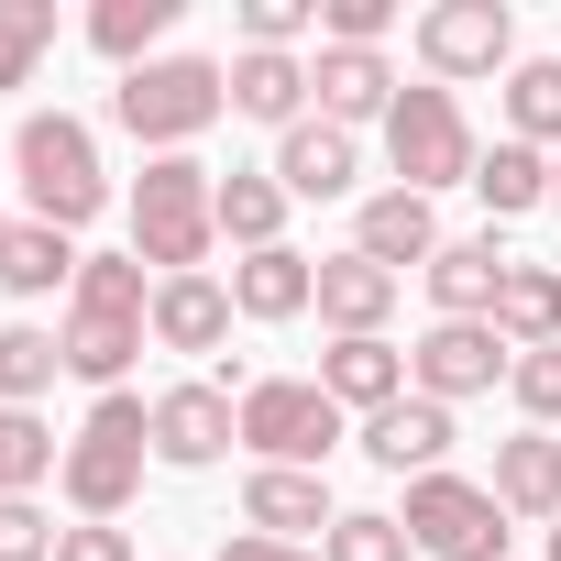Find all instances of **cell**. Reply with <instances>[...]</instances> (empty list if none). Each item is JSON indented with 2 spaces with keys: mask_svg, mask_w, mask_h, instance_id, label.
<instances>
[{
  "mask_svg": "<svg viewBox=\"0 0 561 561\" xmlns=\"http://www.w3.org/2000/svg\"><path fill=\"white\" fill-rule=\"evenodd\" d=\"M144 320H154V275H144L133 253H89V264H78V287H67V331H56L67 375H78V386H100V397H122L133 353L154 342Z\"/></svg>",
  "mask_w": 561,
  "mask_h": 561,
  "instance_id": "cell-1",
  "label": "cell"
},
{
  "mask_svg": "<svg viewBox=\"0 0 561 561\" xmlns=\"http://www.w3.org/2000/svg\"><path fill=\"white\" fill-rule=\"evenodd\" d=\"M209 242H220V176L198 154H144V176H133V264L209 275Z\"/></svg>",
  "mask_w": 561,
  "mask_h": 561,
  "instance_id": "cell-2",
  "label": "cell"
},
{
  "mask_svg": "<svg viewBox=\"0 0 561 561\" xmlns=\"http://www.w3.org/2000/svg\"><path fill=\"white\" fill-rule=\"evenodd\" d=\"M12 176H23V198H34L45 231H89V220L111 209L100 133H89L78 111H23V133H12Z\"/></svg>",
  "mask_w": 561,
  "mask_h": 561,
  "instance_id": "cell-3",
  "label": "cell"
},
{
  "mask_svg": "<svg viewBox=\"0 0 561 561\" xmlns=\"http://www.w3.org/2000/svg\"><path fill=\"white\" fill-rule=\"evenodd\" d=\"M220 111H231V67H220V56H154V67H133V78L111 89V122H122L144 154H187Z\"/></svg>",
  "mask_w": 561,
  "mask_h": 561,
  "instance_id": "cell-4",
  "label": "cell"
},
{
  "mask_svg": "<svg viewBox=\"0 0 561 561\" xmlns=\"http://www.w3.org/2000/svg\"><path fill=\"white\" fill-rule=\"evenodd\" d=\"M144 462H154V397H133V386H122V397H100V408L78 419V440H67V473H56V484H67V506H78V517H111V528H122V506L144 495Z\"/></svg>",
  "mask_w": 561,
  "mask_h": 561,
  "instance_id": "cell-5",
  "label": "cell"
},
{
  "mask_svg": "<svg viewBox=\"0 0 561 561\" xmlns=\"http://www.w3.org/2000/svg\"><path fill=\"white\" fill-rule=\"evenodd\" d=\"M386 165H397V187H419V198H440V187H473V165H484V144H473V122H462V100L451 89H397V111H386Z\"/></svg>",
  "mask_w": 561,
  "mask_h": 561,
  "instance_id": "cell-6",
  "label": "cell"
},
{
  "mask_svg": "<svg viewBox=\"0 0 561 561\" xmlns=\"http://www.w3.org/2000/svg\"><path fill=\"white\" fill-rule=\"evenodd\" d=\"M242 451L275 473H320L342 451V408L320 397V375H253L242 386Z\"/></svg>",
  "mask_w": 561,
  "mask_h": 561,
  "instance_id": "cell-7",
  "label": "cell"
},
{
  "mask_svg": "<svg viewBox=\"0 0 561 561\" xmlns=\"http://www.w3.org/2000/svg\"><path fill=\"white\" fill-rule=\"evenodd\" d=\"M397 528L419 539V561H506V506H495V484H473V473H419L408 484V506H397Z\"/></svg>",
  "mask_w": 561,
  "mask_h": 561,
  "instance_id": "cell-8",
  "label": "cell"
},
{
  "mask_svg": "<svg viewBox=\"0 0 561 561\" xmlns=\"http://www.w3.org/2000/svg\"><path fill=\"white\" fill-rule=\"evenodd\" d=\"M408 45H419L430 89H462V78L517 67V12H506V0H430V12L408 23Z\"/></svg>",
  "mask_w": 561,
  "mask_h": 561,
  "instance_id": "cell-9",
  "label": "cell"
},
{
  "mask_svg": "<svg viewBox=\"0 0 561 561\" xmlns=\"http://www.w3.org/2000/svg\"><path fill=\"white\" fill-rule=\"evenodd\" d=\"M506 375H517V353L495 342V320H430V331H419V353H408V397H440V408L495 397Z\"/></svg>",
  "mask_w": 561,
  "mask_h": 561,
  "instance_id": "cell-10",
  "label": "cell"
},
{
  "mask_svg": "<svg viewBox=\"0 0 561 561\" xmlns=\"http://www.w3.org/2000/svg\"><path fill=\"white\" fill-rule=\"evenodd\" d=\"M231 440H242L231 386H165L154 397V462L165 473H209V462H231Z\"/></svg>",
  "mask_w": 561,
  "mask_h": 561,
  "instance_id": "cell-11",
  "label": "cell"
},
{
  "mask_svg": "<svg viewBox=\"0 0 561 561\" xmlns=\"http://www.w3.org/2000/svg\"><path fill=\"white\" fill-rule=\"evenodd\" d=\"M506 275H517V253H506V242H495V220H484V231H462V242H440V253L419 264V287H430V309H440V320H495Z\"/></svg>",
  "mask_w": 561,
  "mask_h": 561,
  "instance_id": "cell-12",
  "label": "cell"
},
{
  "mask_svg": "<svg viewBox=\"0 0 561 561\" xmlns=\"http://www.w3.org/2000/svg\"><path fill=\"white\" fill-rule=\"evenodd\" d=\"M353 440H364L375 473H408V484H419V473H451V440H462V430H451L440 397H397V408H375Z\"/></svg>",
  "mask_w": 561,
  "mask_h": 561,
  "instance_id": "cell-13",
  "label": "cell"
},
{
  "mask_svg": "<svg viewBox=\"0 0 561 561\" xmlns=\"http://www.w3.org/2000/svg\"><path fill=\"white\" fill-rule=\"evenodd\" d=\"M242 528H253V539H298V550H320V539L342 528V506H331L320 473H275V462H253V473H242Z\"/></svg>",
  "mask_w": 561,
  "mask_h": 561,
  "instance_id": "cell-14",
  "label": "cell"
},
{
  "mask_svg": "<svg viewBox=\"0 0 561 561\" xmlns=\"http://www.w3.org/2000/svg\"><path fill=\"white\" fill-rule=\"evenodd\" d=\"M353 253H364V264H386V275H408V264H430V253H440V209H430L419 187H375V198L353 209Z\"/></svg>",
  "mask_w": 561,
  "mask_h": 561,
  "instance_id": "cell-15",
  "label": "cell"
},
{
  "mask_svg": "<svg viewBox=\"0 0 561 561\" xmlns=\"http://www.w3.org/2000/svg\"><path fill=\"white\" fill-rule=\"evenodd\" d=\"M495 506L517 517V528H561V430H517V440H495Z\"/></svg>",
  "mask_w": 561,
  "mask_h": 561,
  "instance_id": "cell-16",
  "label": "cell"
},
{
  "mask_svg": "<svg viewBox=\"0 0 561 561\" xmlns=\"http://www.w3.org/2000/svg\"><path fill=\"white\" fill-rule=\"evenodd\" d=\"M397 287H408V275H386L364 253H320V320H331V342H386Z\"/></svg>",
  "mask_w": 561,
  "mask_h": 561,
  "instance_id": "cell-17",
  "label": "cell"
},
{
  "mask_svg": "<svg viewBox=\"0 0 561 561\" xmlns=\"http://www.w3.org/2000/svg\"><path fill=\"white\" fill-rule=\"evenodd\" d=\"M231 287H220V275H154V353H220L231 342Z\"/></svg>",
  "mask_w": 561,
  "mask_h": 561,
  "instance_id": "cell-18",
  "label": "cell"
},
{
  "mask_svg": "<svg viewBox=\"0 0 561 561\" xmlns=\"http://www.w3.org/2000/svg\"><path fill=\"white\" fill-rule=\"evenodd\" d=\"M353 176H364V144L342 133V122H298V133H275V187L287 198H353Z\"/></svg>",
  "mask_w": 561,
  "mask_h": 561,
  "instance_id": "cell-19",
  "label": "cell"
},
{
  "mask_svg": "<svg viewBox=\"0 0 561 561\" xmlns=\"http://www.w3.org/2000/svg\"><path fill=\"white\" fill-rule=\"evenodd\" d=\"M231 309H242V320H309V309H320V253H298V242L242 253V264H231Z\"/></svg>",
  "mask_w": 561,
  "mask_h": 561,
  "instance_id": "cell-20",
  "label": "cell"
},
{
  "mask_svg": "<svg viewBox=\"0 0 561 561\" xmlns=\"http://www.w3.org/2000/svg\"><path fill=\"white\" fill-rule=\"evenodd\" d=\"M309 100H320V122L364 133V122H386V111H397V67H386V56H353V45H320Z\"/></svg>",
  "mask_w": 561,
  "mask_h": 561,
  "instance_id": "cell-21",
  "label": "cell"
},
{
  "mask_svg": "<svg viewBox=\"0 0 561 561\" xmlns=\"http://www.w3.org/2000/svg\"><path fill=\"white\" fill-rule=\"evenodd\" d=\"M320 397H331L342 419H375V408L408 397V353H397V342H331V353H320Z\"/></svg>",
  "mask_w": 561,
  "mask_h": 561,
  "instance_id": "cell-22",
  "label": "cell"
},
{
  "mask_svg": "<svg viewBox=\"0 0 561 561\" xmlns=\"http://www.w3.org/2000/svg\"><path fill=\"white\" fill-rule=\"evenodd\" d=\"M231 111L264 133H298L309 122V56H231Z\"/></svg>",
  "mask_w": 561,
  "mask_h": 561,
  "instance_id": "cell-23",
  "label": "cell"
},
{
  "mask_svg": "<svg viewBox=\"0 0 561 561\" xmlns=\"http://www.w3.org/2000/svg\"><path fill=\"white\" fill-rule=\"evenodd\" d=\"M287 187H275V165H231L220 176V242L231 253H275V242H287Z\"/></svg>",
  "mask_w": 561,
  "mask_h": 561,
  "instance_id": "cell-24",
  "label": "cell"
},
{
  "mask_svg": "<svg viewBox=\"0 0 561 561\" xmlns=\"http://www.w3.org/2000/svg\"><path fill=\"white\" fill-rule=\"evenodd\" d=\"M78 231H45V220H12V253H0V287L12 298H56V287H78Z\"/></svg>",
  "mask_w": 561,
  "mask_h": 561,
  "instance_id": "cell-25",
  "label": "cell"
},
{
  "mask_svg": "<svg viewBox=\"0 0 561 561\" xmlns=\"http://www.w3.org/2000/svg\"><path fill=\"white\" fill-rule=\"evenodd\" d=\"M495 342H506V353H550V342H561V275H550V264H517V275H506Z\"/></svg>",
  "mask_w": 561,
  "mask_h": 561,
  "instance_id": "cell-26",
  "label": "cell"
},
{
  "mask_svg": "<svg viewBox=\"0 0 561 561\" xmlns=\"http://www.w3.org/2000/svg\"><path fill=\"white\" fill-rule=\"evenodd\" d=\"M473 198H484L495 220H528V209H550V154H539V144H484V165H473Z\"/></svg>",
  "mask_w": 561,
  "mask_h": 561,
  "instance_id": "cell-27",
  "label": "cell"
},
{
  "mask_svg": "<svg viewBox=\"0 0 561 561\" xmlns=\"http://www.w3.org/2000/svg\"><path fill=\"white\" fill-rule=\"evenodd\" d=\"M506 144H561V56H517L506 67Z\"/></svg>",
  "mask_w": 561,
  "mask_h": 561,
  "instance_id": "cell-28",
  "label": "cell"
},
{
  "mask_svg": "<svg viewBox=\"0 0 561 561\" xmlns=\"http://www.w3.org/2000/svg\"><path fill=\"white\" fill-rule=\"evenodd\" d=\"M165 23H176V0H100V12H89V45H100V56L133 78V67H154Z\"/></svg>",
  "mask_w": 561,
  "mask_h": 561,
  "instance_id": "cell-29",
  "label": "cell"
},
{
  "mask_svg": "<svg viewBox=\"0 0 561 561\" xmlns=\"http://www.w3.org/2000/svg\"><path fill=\"white\" fill-rule=\"evenodd\" d=\"M56 375H67L56 331H34V320H0V408H34Z\"/></svg>",
  "mask_w": 561,
  "mask_h": 561,
  "instance_id": "cell-30",
  "label": "cell"
},
{
  "mask_svg": "<svg viewBox=\"0 0 561 561\" xmlns=\"http://www.w3.org/2000/svg\"><path fill=\"white\" fill-rule=\"evenodd\" d=\"M45 473H67V440L34 408H0V495H34Z\"/></svg>",
  "mask_w": 561,
  "mask_h": 561,
  "instance_id": "cell-31",
  "label": "cell"
},
{
  "mask_svg": "<svg viewBox=\"0 0 561 561\" xmlns=\"http://www.w3.org/2000/svg\"><path fill=\"white\" fill-rule=\"evenodd\" d=\"M45 56H56V0H0V89H34Z\"/></svg>",
  "mask_w": 561,
  "mask_h": 561,
  "instance_id": "cell-32",
  "label": "cell"
},
{
  "mask_svg": "<svg viewBox=\"0 0 561 561\" xmlns=\"http://www.w3.org/2000/svg\"><path fill=\"white\" fill-rule=\"evenodd\" d=\"M419 539L397 528V506H342V528L320 539V561H408Z\"/></svg>",
  "mask_w": 561,
  "mask_h": 561,
  "instance_id": "cell-33",
  "label": "cell"
},
{
  "mask_svg": "<svg viewBox=\"0 0 561 561\" xmlns=\"http://www.w3.org/2000/svg\"><path fill=\"white\" fill-rule=\"evenodd\" d=\"M298 34H320V0H242V56H298Z\"/></svg>",
  "mask_w": 561,
  "mask_h": 561,
  "instance_id": "cell-34",
  "label": "cell"
},
{
  "mask_svg": "<svg viewBox=\"0 0 561 561\" xmlns=\"http://www.w3.org/2000/svg\"><path fill=\"white\" fill-rule=\"evenodd\" d=\"M386 34H397V0H320V45L386 56Z\"/></svg>",
  "mask_w": 561,
  "mask_h": 561,
  "instance_id": "cell-35",
  "label": "cell"
},
{
  "mask_svg": "<svg viewBox=\"0 0 561 561\" xmlns=\"http://www.w3.org/2000/svg\"><path fill=\"white\" fill-rule=\"evenodd\" d=\"M506 397H517V419H528V430H561V342H550V353H517Z\"/></svg>",
  "mask_w": 561,
  "mask_h": 561,
  "instance_id": "cell-36",
  "label": "cell"
},
{
  "mask_svg": "<svg viewBox=\"0 0 561 561\" xmlns=\"http://www.w3.org/2000/svg\"><path fill=\"white\" fill-rule=\"evenodd\" d=\"M56 539H67V528H56L34 495H0V561H56Z\"/></svg>",
  "mask_w": 561,
  "mask_h": 561,
  "instance_id": "cell-37",
  "label": "cell"
},
{
  "mask_svg": "<svg viewBox=\"0 0 561 561\" xmlns=\"http://www.w3.org/2000/svg\"><path fill=\"white\" fill-rule=\"evenodd\" d=\"M56 561H133V539H122L111 517H78V528L56 539Z\"/></svg>",
  "mask_w": 561,
  "mask_h": 561,
  "instance_id": "cell-38",
  "label": "cell"
},
{
  "mask_svg": "<svg viewBox=\"0 0 561 561\" xmlns=\"http://www.w3.org/2000/svg\"><path fill=\"white\" fill-rule=\"evenodd\" d=\"M220 561H320V550H298V539H253V528H242V539H220Z\"/></svg>",
  "mask_w": 561,
  "mask_h": 561,
  "instance_id": "cell-39",
  "label": "cell"
},
{
  "mask_svg": "<svg viewBox=\"0 0 561 561\" xmlns=\"http://www.w3.org/2000/svg\"><path fill=\"white\" fill-rule=\"evenodd\" d=\"M550 209H561V154H550Z\"/></svg>",
  "mask_w": 561,
  "mask_h": 561,
  "instance_id": "cell-40",
  "label": "cell"
},
{
  "mask_svg": "<svg viewBox=\"0 0 561 561\" xmlns=\"http://www.w3.org/2000/svg\"><path fill=\"white\" fill-rule=\"evenodd\" d=\"M0 253H12V220H0Z\"/></svg>",
  "mask_w": 561,
  "mask_h": 561,
  "instance_id": "cell-41",
  "label": "cell"
},
{
  "mask_svg": "<svg viewBox=\"0 0 561 561\" xmlns=\"http://www.w3.org/2000/svg\"><path fill=\"white\" fill-rule=\"evenodd\" d=\"M550 561H561V528H550Z\"/></svg>",
  "mask_w": 561,
  "mask_h": 561,
  "instance_id": "cell-42",
  "label": "cell"
}]
</instances>
